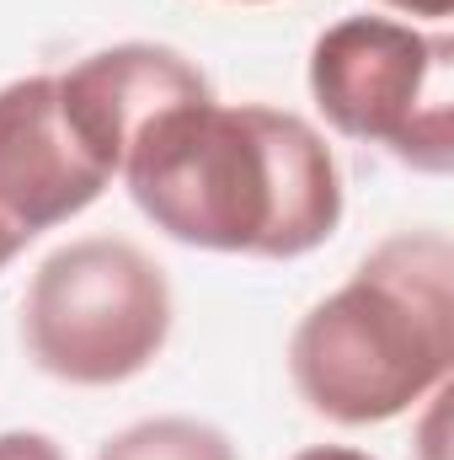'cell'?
<instances>
[{"mask_svg": "<svg viewBox=\"0 0 454 460\" xmlns=\"http://www.w3.org/2000/svg\"><path fill=\"white\" fill-rule=\"evenodd\" d=\"M171 338V284L155 257L113 235L48 252L22 300V343L65 385H123Z\"/></svg>", "mask_w": 454, "mask_h": 460, "instance_id": "cell-3", "label": "cell"}, {"mask_svg": "<svg viewBox=\"0 0 454 460\" xmlns=\"http://www.w3.org/2000/svg\"><path fill=\"white\" fill-rule=\"evenodd\" d=\"M235 5H267V0H235Z\"/></svg>", "mask_w": 454, "mask_h": 460, "instance_id": "cell-10", "label": "cell"}, {"mask_svg": "<svg viewBox=\"0 0 454 460\" xmlns=\"http://www.w3.org/2000/svg\"><path fill=\"white\" fill-rule=\"evenodd\" d=\"M97 460H240L235 445L214 423L198 418H144L134 429L113 434Z\"/></svg>", "mask_w": 454, "mask_h": 460, "instance_id": "cell-6", "label": "cell"}, {"mask_svg": "<svg viewBox=\"0 0 454 460\" xmlns=\"http://www.w3.org/2000/svg\"><path fill=\"white\" fill-rule=\"evenodd\" d=\"M113 182V166L86 145L59 97V75L0 86V268L32 235L75 220Z\"/></svg>", "mask_w": 454, "mask_h": 460, "instance_id": "cell-5", "label": "cell"}, {"mask_svg": "<svg viewBox=\"0 0 454 460\" xmlns=\"http://www.w3.org/2000/svg\"><path fill=\"white\" fill-rule=\"evenodd\" d=\"M390 11H406V16H428V22H444L454 11V0H385Z\"/></svg>", "mask_w": 454, "mask_h": 460, "instance_id": "cell-8", "label": "cell"}, {"mask_svg": "<svg viewBox=\"0 0 454 460\" xmlns=\"http://www.w3.org/2000/svg\"><path fill=\"white\" fill-rule=\"evenodd\" d=\"M0 460H65V450L38 429H11L0 434Z\"/></svg>", "mask_w": 454, "mask_h": 460, "instance_id": "cell-7", "label": "cell"}, {"mask_svg": "<svg viewBox=\"0 0 454 460\" xmlns=\"http://www.w3.org/2000/svg\"><path fill=\"white\" fill-rule=\"evenodd\" d=\"M321 118L396 161L444 177L454 166V38L396 16H342L310 49Z\"/></svg>", "mask_w": 454, "mask_h": 460, "instance_id": "cell-4", "label": "cell"}, {"mask_svg": "<svg viewBox=\"0 0 454 460\" xmlns=\"http://www.w3.org/2000/svg\"><path fill=\"white\" fill-rule=\"evenodd\" d=\"M454 246L444 230L385 235L353 279L294 327L289 375L310 412L342 429L390 423L450 380Z\"/></svg>", "mask_w": 454, "mask_h": 460, "instance_id": "cell-2", "label": "cell"}, {"mask_svg": "<svg viewBox=\"0 0 454 460\" xmlns=\"http://www.w3.org/2000/svg\"><path fill=\"white\" fill-rule=\"evenodd\" d=\"M118 177L150 226L198 252L305 257L342 226L332 145L300 113L225 108L214 92L150 118Z\"/></svg>", "mask_w": 454, "mask_h": 460, "instance_id": "cell-1", "label": "cell"}, {"mask_svg": "<svg viewBox=\"0 0 454 460\" xmlns=\"http://www.w3.org/2000/svg\"><path fill=\"white\" fill-rule=\"evenodd\" d=\"M294 460H374V456H363V450H347V445H310V450H300Z\"/></svg>", "mask_w": 454, "mask_h": 460, "instance_id": "cell-9", "label": "cell"}]
</instances>
